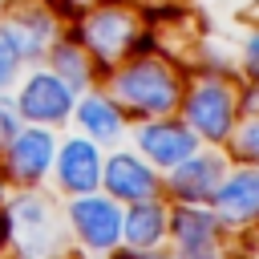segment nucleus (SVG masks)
Returning a JSON list of instances; mask_svg holds the SVG:
<instances>
[{
    "instance_id": "1",
    "label": "nucleus",
    "mask_w": 259,
    "mask_h": 259,
    "mask_svg": "<svg viewBox=\"0 0 259 259\" xmlns=\"http://www.w3.org/2000/svg\"><path fill=\"white\" fill-rule=\"evenodd\" d=\"M186 77L170 57L158 53H130L113 69H105V93L125 109V117L150 121V117H170L178 113Z\"/></svg>"
},
{
    "instance_id": "2",
    "label": "nucleus",
    "mask_w": 259,
    "mask_h": 259,
    "mask_svg": "<svg viewBox=\"0 0 259 259\" xmlns=\"http://www.w3.org/2000/svg\"><path fill=\"white\" fill-rule=\"evenodd\" d=\"M182 121L198 134V142L206 146H227L239 117H243V89L231 81V73L219 69H198L178 101Z\"/></svg>"
},
{
    "instance_id": "3",
    "label": "nucleus",
    "mask_w": 259,
    "mask_h": 259,
    "mask_svg": "<svg viewBox=\"0 0 259 259\" xmlns=\"http://www.w3.org/2000/svg\"><path fill=\"white\" fill-rule=\"evenodd\" d=\"M69 32L85 45V53L97 61V69H113L130 53L146 49V40H142L146 36L142 12L130 0H97V4L81 8Z\"/></svg>"
},
{
    "instance_id": "4",
    "label": "nucleus",
    "mask_w": 259,
    "mask_h": 259,
    "mask_svg": "<svg viewBox=\"0 0 259 259\" xmlns=\"http://www.w3.org/2000/svg\"><path fill=\"white\" fill-rule=\"evenodd\" d=\"M8 239L20 259H57L61 255V223L49 198L16 194L8 202Z\"/></svg>"
},
{
    "instance_id": "5",
    "label": "nucleus",
    "mask_w": 259,
    "mask_h": 259,
    "mask_svg": "<svg viewBox=\"0 0 259 259\" xmlns=\"http://www.w3.org/2000/svg\"><path fill=\"white\" fill-rule=\"evenodd\" d=\"M121 202L109 194H73L65 206V223L73 231V239L89 251V255H113L121 247Z\"/></svg>"
},
{
    "instance_id": "6",
    "label": "nucleus",
    "mask_w": 259,
    "mask_h": 259,
    "mask_svg": "<svg viewBox=\"0 0 259 259\" xmlns=\"http://www.w3.org/2000/svg\"><path fill=\"white\" fill-rule=\"evenodd\" d=\"M0 28L16 45L24 65H40L53 40L65 32V20H61V8L49 0H12L8 12L0 16Z\"/></svg>"
},
{
    "instance_id": "7",
    "label": "nucleus",
    "mask_w": 259,
    "mask_h": 259,
    "mask_svg": "<svg viewBox=\"0 0 259 259\" xmlns=\"http://www.w3.org/2000/svg\"><path fill=\"white\" fill-rule=\"evenodd\" d=\"M16 113L20 121L28 125H61L73 117V101L77 93L49 69V65H32L20 73V85H16Z\"/></svg>"
},
{
    "instance_id": "8",
    "label": "nucleus",
    "mask_w": 259,
    "mask_h": 259,
    "mask_svg": "<svg viewBox=\"0 0 259 259\" xmlns=\"http://www.w3.org/2000/svg\"><path fill=\"white\" fill-rule=\"evenodd\" d=\"M170 239H174V259H227V227L210 206L174 202Z\"/></svg>"
},
{
    "instance_id": "9",
    "label": "nucleus",
    "mask_w": 259,
    "mask_h": 259,
    "mask_svg": "<svg viewBox=\"0 0 259 259\" xmlns=\"http://www.w3.org/2000/svg\"><path fill=\"white\" fill-rule=\"evenodd\" d=\"M227 166H231V162H227L223 146H210V150L198 146L190 158H182L178 166L166 170L162 186H166V194H170L174 202H186V206H210V194H214V186L223 182Z\"/></svg>"
},
{
    "instance_id": "10",
    "label": "nucleus",
    "mask_w": 259,
    "mask_h": 259,
    "mask_svg": "<svg viewBox=\"0 0 259 259\" xmlns=\"http://www.w3.org/2000/svg\"><path fill=\"white\" fill-rule=\"evenodd\" d=\"M202 142H198V134L182 121V117H150V121H142L138 130H134V150L154 166V170H170V166H178L182 158H190L194 150H198Z\"/></svg>"
},
{
    "instance_id": "11",
    "label": "nucleus",
    "mask_w": 259,
    "mask_h": 259,
    "mask_svg": "<svg viewBox=\"0 0 259 259\" xmlns=\"http://www.w3.org/2000/svg\"><path fill=\"white\" fill-rule=\"evenodd\" d=\"M101 186L121 206L146 202V198H162V170H154L138 150H113L101 162Z\"/></svg>"
},
{
    "instance_id": "12",
    "label": "nucleus",
    "mask_w": 259,
    "mask_h": 259,
    "mask_svg": "<svg viewBox=\"0 0 259 259\" xmlns=\"http://www.w3.org/2000/svg\"><path fill=\"white\" fill-rule=\"evenodd\" d=\"M210 210L219 214V223L227 231H243L259 223V166H227L223 182L210 194Z\"/></svg>"
},
{
    "instance_id": "13",
    "label": "nucleus",
    "mask_w": 259,
    "mask_h": 259,
    "mask_svg": "<svg viewBox=\"0 0 259 259\" xmlns=\"http://www.w3.org/2000/svg\"><path fill=\"white\" fill-rule=\"evenodd\" d=\"M57 158V134L53 125H20L16 138L4 146V166L8 178L20 186H36L40 178H49Z\"/></svg>"
},
{
    "instance_id": "14",
    "label": "nucleus",
    "mask_w": 259,
    "mask_h": 259,
    "mask_svg": "<svg viewBox=\"0 0 259 259\" xmlns=\"http://www.w3.org/2000/svg\"><path fill=\"white\" fill-rule=\"evenodd\" d=\"M101 146L89 142L85 134L77 138H65L57 142V158H53V174H57V186L65 194H89L101 186Z\"/></svg>"
},
{
    "instance_id": "15",
    "label": "nucleus",
    "mask_w": 259,
    "mask_h": 259,
    "mask_svg": "<svg viewBox=\"0 0 259 259\" xmlns=\"http://www.w3.org/2000/svg\"><path fill=\"white\" fill-rule=\"evenodd\" d=\"M73 121H77V130H81L89 142H97V146H117V142L125 138V109H121L105 89H85V93H77V101H73Z\"/></svg>"
},
{
    "instance_id": "16",
    "label": "nucleus",
    "mask_w": 259,
    "mask_h": 259,
    "mask_svg": "<svg viewBox=\"0 0 259 259\" xmlns=\"http://www.w3.org/2000/svg\"><path fill=\"white\" fill-rule=\"evenodd\" d=\"M166 239H170V206L162 198L130 202L121 210V243L130 251H150V247H162Z\"/></svg>"
},
{
    "instance_id": "17",
    "label": "nucleus",
    "mask_w": 259,
    "mask_h": 259,
    "mask_svg": "<svg viewBox=\"0 0 259 259\" xmlns=\"http://www.w3.org/2000/svg\"><path fill=\"white\" fill-rule=\"evenodd\" d=\"M40 65H49V69H53V73L73 89V93L93 89V81H97V73H101V69H97V61L85 53V45H81L69 28L53 40V49L45 53V61H40Z\"/></svg>"
},
{
    "instance_id": "18",
    "label": "nucleus",
    "mask_w": 259,
    "mask_h": 259,
    "mask_svg": "<svg viewBox=\"0 0 259 259\" xmlns=\"http://www.w3.org/2000/svg\"><path fill=\"white\" fill-rule=\"evenodd\" d=\"M231 154L243 158V162H251V166H259V109L247 113V117L235 125V134H231Z\"/></svg>"
},
{
    "instance_id": "19",
    "label": "nucleus",
    "mask_w": 259,
    "mask_h": 259,
    "mask_svg": "<svg viewBox=\"0 0 259 259\" xmlns=\"http://www.w3.org/2000/svg\"><path fill=\"white\" fill-rule=\"evenodd\" d=\"M24 73V57L16 53V45L8 40V32L0 28V93H8Z\"/></svg>"
},
{
    "instance_id": "20",
    "label": "nucleus",
    "mask_w": 259,
    "mask_h": 259,
    "mask_svg": "<svg viewBox=\"0 0 259 259\" xmlns=\"http://www.w3.org/2000/svg\"><path fill=\"white\" fill-rule=\"evenodd\" d=\"M16 130H20V113H16V101L8 97V93H0V150L16 138Z\"/></svg>"
},
{
    "instance_id": "21",
    "label": "nucleus",
    "mask_w": 259,
    "mask_h": 259,
    "mask_svg": "<svg viewBox=\"0 0 259 259\" xmlns=\"http://www.w3.org/2000/svg\"><path fill=\"white\" fill-rule=\"evenodd\" d=\"M243 73L251 77V81H259V32H251L247 40H243Z\"/></svg>"
},
{
    "instance_id": "22",
    "label": "nucleus",
    "mask_w": 259,
    "mask_h": 259,
    "mask_svg": "<svg viewBox=\"0 0 259 259\" xmlns=\"http://www.w3.org/2000/svg\"><path fill=\"white\" fill-rule=\"evenodd\" d=\"M117 259H174V255H162V247H150V251H125Z\"/></svg>"
},
{
    "instance_id": "23",
    "label": "nucleus",
    "mask_w": 259,
    "mask_h": 259,
    "mask_svg": "<svg viewBox=\"0 0 259 259\" xmlns=\"http://www.w3.org/2000/svg\"><path fill=\"white\" fill-rule=\"evenodd\" d=\"M255 109H259V81L243 93V113H255Z\"/></svg>"
},
{
    "instance_id": "24",
    "label": "nucleus",
    "mask_w": 259,
    "mask_h": 259,
    "mask_svg": "<svg viewBox=\"0 0 259 259\" xmlns=\"http://www.w3.org/2000/svg\"><path fill=\"white\" fill-rule=\"evenodd\" d=\"M8 4H12V0H0V16H4V12H8Z\"/></svg>"
},
{
    "instance_id": "25",
    "label": "nucleus",
    "mask_w": 259,
    "mask_h": 259,
    "mask_svg": "<svg viewBox=\"0 0 259 259\" xmlns=\"http://www.w3.org/2000/svg\"><path fill=\"white\" fill-rule=\"evenodd\" d=\"M194 4H202V0H194Z\"/></svg>"
}]
</instances>
